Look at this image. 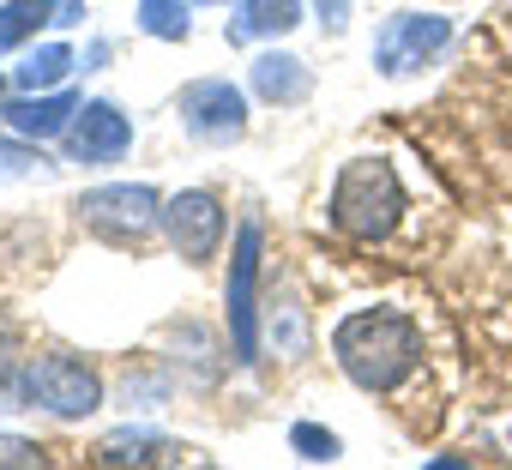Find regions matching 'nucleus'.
<instances>
[{
    "label": "nucleus",
    "instance_id": "9b49d317",
    "mask_svg": "<svg viewBox=\"0 0 512 470\" xmlns=\"http://www.w3.org/2000/svg\"><path fill=\"white\" fill-rule=\"evenodd\" d=\"M302 25V0H235L229 19V43H253V37H284Z\"/></svg>",
    "mask_w": 512,
    "mask_h": 470
},
{
    "label": "nucleus",
    "instance_id": "4468645a",
    "mask_svg": "<svg viewBox=\"0 0 512 470\" xmlns=\"http://www.w3.org/2000/svg\"><path fill=\"white\" fill-rule=\"evenodd\" d=\"M163 458H181V446L157 440L145 428H121V434L97 440V464H163Z\"/></svg>",
    "mask_w": 512,
    "mask_h": 470
},
{
    "label": "nucleus",
    "instance_id": "6ab92c4d",
    "mask_svg": "<svg viewBox=\"0 0 512 470\" xmlns=\"http://www.w3.org/2000/svg\"><path fill=\"white\" fill-rule=\"evenodd\" d=\"M0 464H43V446L37 440H19V434H0Z\"/></svg>",
    "mask_w": 512,
    "mask_h": 470
},
{
    "label": "nucleus",
    "instance_id": "dca6fc26",
    "mask_svg": "<svg viewBox=\"0 0 512 470\" xmlns=\"http://www.w3.org/2000/svg\"><path fill=\"white\" fill-rule=\"evenodd\" d=\"M139 31L157 37V43H187V7L181 0H139Z\"/></svg>",
    "mask_w": 512,
    "mask_h": 470
},
{
    "label": "nucleus",
    "instance_id": "39448f33",
    "mask_svg": "<svg viewBox=\"0 0 512 470\" xmlns=\"http://www.w3.org/2000/svg\"><path fill=\"white\" fill-rule=\"evenodd\" d=\"M446 43H452L446 13H392L380 25V37H374V67L386 79H404V73H422Z\"/></svg>",
    "mask_w": 512,
    "mask_h": 470
},
{
    "label": "nucleus",
    "instance_id": "9d476101",
    "mask_svg": "<svg viewBox=\"0 0 512 470\" xmlns=\"http://www.w3.org/2000/svg\"><path fill=\"white\" fill-rule=\"evenodd\" d=\"M0 115H7V127H13V133H25V139H55V133H67V127H73L79 97H73V91H19Z\"/></svg>",
    "mask_w": 512,
    "mask_h": 470
},
{
    "label": "nucleus",
    "instance_id": "f257e3e1",
    "mask_svg": "<svg viewBox=\"0 0 512 470\" xmlns=\"http://www.w3.org/2000/svg\"><path fill=\"white\" fill-rule=\"evenodd\" d=\"M332 356H338V368H344L362 392H392V386H404V380L416 374V362H422V332H416V320L398 314V308H368V314L338 320Z\"/></svg>",
    "mask_w": 512,
    "mask_h": 470
},
{
    "label": "nucleus",
    "instance_id": "20e7f679",
    "mask_svg": "<svg viewBox=\"0 0 512 470\" xmlns=\"http://www.w3.org/2000/svg\"><path fill=\"white\" fill-rule=\"evenodd\" d=\"M260 242L266 229L260 223H241L235 229V254H229V290H223V308H229V350L235 362H260Z\"/></svg>",
    "mask_w": 512,
    "mask_h": 470
},
{
    "label": "nucleus",
    "instance_id": "f03ea898",
    "mask_svg": "<svg viewBox=\"0 0 512 470\" xmlns=\"http://www.w3.org/2000/svg\"><path fill=\"white\" fill-rule=\"evenodd\" d=\"M326 211H332V229H344L350 242H386L404 217V187L386 157H356L344 163Z\"/></svg>",
    "mask_w": 512,
    "mask_h": 470
},
{
    "label": "nucleus",
    "instance_id": "6e6552de",
    "mask_svg": "<svg viewBox=\"0 0 512 470\" xmlns=\"http://www.w3.org/2000/svg\"><path fill=\"white\" fill-rule=\"evenodd\" d=\"M163 229H169V242H175L181 260H211L217 242H223V205H217V193H205V187L175 193L163 205Z\"/></svg>",
    "mask_w": 512,
    "mask_h": 470
},
{
    "label": "nucleus",
    "instance_id": "423d86ee",
    "mask_svg": "<svg viewBox=\"0 0 512 470\" xmlns=\"http://www.w3.org/2000/svg\"><path fill=\"white\" fill-rule=\"evenodd\" d=\"M85 229L109 235V242H145V235L163 223V199L151 187H91L79 199Z\"/></svg>",
    "mask_w": 512,
    "mask_h": 470
},
{
    "label": "nucleus",
    "instance_id": "4be33fe9",
    "mask_svg": "<svg viewBox=\"0 0 512 470\" xmlns=\"http://www.w3.org/2000/svg\"><path fill=\"white\" fill-rule=\"evenodd\" d=\"M193 7H229V0H193Z\"/></svg>",
    "mask_w": 512,
    "mask_h": 470
},
{
    "label": "nucleus",
    "instance_id": "f3484780",
    "mask_svg": "<svg viewBox=\"0 0 512 470\" xmlns=\"http://www.w3.org/2000/svg\"><path fill=\"white\" fill-rule=\"evenodd\" d=\"M31 175H49V157L19 133V139H0V181H31Z\"/></svg>",
    "mask_w": 512,
    "mask_h": 470
},
{
    "label": "nucleus",
    "instance_id": "f8f14e48",
    "mask_svg": "<svg viewBox=\"0 0 512 470\" xmlns=\"http://www.w3.org/2000/svg\"><path fill=\"white\" fill-rule=\"evenodd\" d=\"M308 85H314V73H308V61H296V55L266 49L260 61H253V91H260L266 103H302Z\"/></svg>",
    "mask_w": 512,
    "mask_h": 470
},
{
    "label": "nucleus",
    "instance_id": "0eeeda50",
    "mask_svg": "<svg viewBox=\"0 0 512 470\" xmlns=\"http://www.w3.org/2000/svg\"><path fill=\"white\" fill-rule=\"evenodd\" d=\"M181 127L199 145H229L247 133V97L229 79H193L181 91Z\"/></svg>",
    "mask_w": 512,
    "mask_h": 470
},
{
    "label": "nucleus",
    "instance_id": "aec40b11",
    "mask_svg": "<svg viewBox=\"0 0 512 470\" xmlns=\"http://www.w3.org/2000/svg\"><path fill=\"white\" fill-rule=\"evenodd\" d=\"M314 13H320L332 31H344V19H350V7H344V0H314Z\"/></svg>",
    "mask_w": 512,
    "mask_h": 470
},
{
    "label": "nucleus",
    "instance_id": "7ed1b4c3",
    "mask_svg": "<svg viewBox=\"0 0 512 470\" xmlns=\"http://www.w3.org/2000/svg\"><path fill=\"white\" fill-rule=\"evenodd\" d=\"M0 398H7V410L31 404V410H49V416H91L103 404V380L73 356H31L13 374V386H0Z\"/></svg>",
    "mask_w": 512,
    "mask_h": 470
},
{
    "label": "nucleus",
    "instance_id": "a211bd4d",
    "mask_svg": "<svg viewBox=\"0 0 512 470\" xmlns=\"http://www.w3.org/2000/svg\"><path fill=\"white\" fill-rule=\"evenodd\" d=\"M290 446H296L308 464H332V458L344 452V446H338V434H332V428H320V422H296V428H290Z\"/></svg>",
    "mask_w": 512,
    "mask_h": 470
},
{
    "label": "nucleus",
    "instance_id": "ddd939ff",
    "mask_svg": "<svg viewBox=\"0 0 512 470\" xmlns=\"http://www.w3.org/2000/svg\"><path fill=\"white\" fill-rule=\"evenodd\" d=\"M73 49L67 43H43V49H25V61L13 67V85L19 91H61L73 79Z\"/></svg>",
    "mask_w": 512,
    "mask_h": 470
},
{
    "label": "nucleus",
    "instance_id": "2eb2a0df",
    "mask_svg": "<svg viewBox=\"0 0 512 470\" xmlns=\"http://www.w3.org/2000/svg\"><path fill=\"white\" fill-rule=\"evenodd\" d=\"M37 25H55V0H7L0 7V55L37 37Z\"/></svg>",
    "mask_w": 512,
    "mask_h": 470
},
{
    "label": "nucleus",
    "instance_id": "1a4fd4ad",
    "mask_svg": "<svg viewBox=\"0 0 512 470\" xmlns=\"http://www.w3.org/2000/svg\"><path fill=\"white\" fill-rule=\"evenodd\" d=\"M61 139H67L73 163H121L127 145H133V121L115 103H79V115Z\"/></svg>",
    "mask_w": 512,
    "mask_h": 470
},
{
    "label": "nucleus",
    "instance_id": "412c9836",
    "mask_svg": "<svg viewBox=\"0 0 512 470\" xmlns=\"http://www.w3.org/2000/svg\"><path fill=\"white\" fill-rule=\"evenodd\" d=\"M55 25H85V0H55Z\"/></svg>",
    "mask_w": 512,
    "mask_h": 470
}]
</instances>
